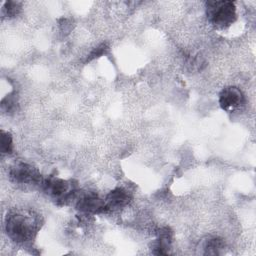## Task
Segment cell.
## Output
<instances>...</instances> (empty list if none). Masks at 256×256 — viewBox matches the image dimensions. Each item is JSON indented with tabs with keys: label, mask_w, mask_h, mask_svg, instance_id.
<instances>
[{
	"label": "cell",
	"mask_w": 256,
	"mask_h": 256,
	"mask_svg": "<svg viewBox=\"0 0 256 256\" xmlns=\"http://www.w3.org/2000/svg\"><path fill=\"white\" fill-rule=\"evenodd\" d=\"M6 232L15 242L24 243L33 238L38 230L36 216L27 211H13L6 217Z\"/></svg>",
	"instance_id": "6da1fadb"
},
{
	"label": "cell",
	"mask_w": 256,
	"mask_h": 256,
	"mask_svg": "<svg viewBox=\"0 0 256 256\" xmlns=\"http://www.w3.org/2000/svg\"><path fill=\"white\" fill-rule=\"evenodd\" d=\"M208 21L217 29H225L236 20V7L232 1H208L206 3Z\"/></svg>",
	"instance_id": "7a4b0ae2"
},
{
	"label": "cell",
	"mask_w": 256,
	"mask_h": 256,
	"mask_svg": "<svg viewBox=\"0 0 256 256\" xmlns=\"http://www.w3.org/2000/svg\"><path fill=\"white\" fill-rule=\"evenodd\" d=\"M244 101V94L235 86L225 87L219 94V105L226 112L237 111L243 106Z\"/></svg>",
	"instance_id": "3957f363"
},
{
	"label": "cell",
	"mask_w": 256,
	"mask_h": 256,
	"mask_svg": "<svg viewBox=\"0 0 256 256\" xmlns=\"http://www.w3.org/2000/svg\"><path fill=\"white\" fill-rule=\"evenodd\" d=\"M44 191L56 200H67L73 193L69 182L56 177H50L42 182Z\"/></svg>",
	"instance_id": "277c9868"
},
{
	"label": "cell",
	"mask_w": 256,
	"mask_h": 256,
	"mask_svg": "<svg viewBox=\"0 0 256 256\" xmlns=\"http://www.w3.org/2000/svg\"><path fill=\"white\" fill-rule=\"evenodd\" d=\"M76 207L85 213H101L108 209L105 200L93 193H86L80 196L76 202Z\"/></svg>",
	"instance_id": "5b68a950"
},
{
	"label": "cell",
	"mask_w": 256,
	"mask_h": 256,
	"mask_svg": "<svg viewBox=\"0 0 256 256\" xmlns=\"http://www.w3.org/2000/svg\"><path fill=\"white\" fill-rule=\"evenodd\" d=\"M10 177L17 183L31 184L37 182L40 176L32 166L25 163H19L11 167Z\"/></svg>",
	"instance_id": "8992f818"
},
{
	"label": "cell",
	"mask_w": 256,
	"mask_h": 256,
	"mask_svg": "<svg viewBox=\"0 0 256 256\" xmlns=\"http://www.w3.org/2000/svg\"><path fill=\"white\" fill-rule=\"evenodd\" d=\"M172 242V231L168 227H162L157 231V238L153 245V253L157 255L168 254Z\"/></svg>",
	"instance_id": "52a82bcc"
},
{
	"label": "cell",
	"mask_w": 256,
	"mask_h": 256,
	"mask_svg": "<svg viewBox=\"0 0 256 256\" xmlns=\"http://www.w3.org/2000/svg\"><path fill=\"white\" fill-rule=\"evenodd\" d=\"M130 201V194L123 188H115L108 193L105 202L109 208H121L126 206Z\"/></svg>",
	"instance_id": "ba28073f"
},
{
	"label": "cell",
	"mask_w": 256,
	"mask_h": 256,
	"mask_svg": "<svg viewBox=\"0 0 256 256\" xmlns=\"http://www.w3.org/2000/svg\"><path fill=\"white\" fill-rule=\"evenodd\" d=\"M224 242L219 237H210L202 244V254L204 255H218L224 249Z\"/></svg>",
	"instance_id": "9c48e42d"
},
{
	"label": "cell",
	"mask_w": 256,
	"mask_h": 256,
	"mask_svg": "<svg viewBox=\"0 0 256 256\" xmlns=\"http://www.w3.org/2000/svg\"><path fill=\"white\" fill-rule=\"evenodd\" d=\"M13 149V141L10 133L1 131V153L10 154Z\"/></svg>",
	"instance_id": "30bf717a"
},
{
	"label": "cell",
	"mask_w": 256,
	"mask_h": 256,
	"mask_svg": "<svg viewBox=\"0 0 256 256\" xmlns=\"http://www.w3.org/2000/svg\"><path fill=\"white\" fill-rule=\"evenodd\" d=\"M20 10V5L14 1H7L4 3L3 6V13L7 17H13L18 14Z\"/></svg>",
	"instance_id": "8fae6325"
},
{
	"label": "cell",
	"mask_w": 256,
	"mask_h": 256,
	"mask_svg": "<svg viewBox=\"0 0 256 256\" xmlns=\"http://www.w3.org/2000/svg\"><path fill=\"white\" fill-rule=\"evenodd\" d=\"M16 106H17V101L14 97V95H9L8 97L2 99V102H1V108L3 111L5 112H12L16 109Z\"/></svg>",
	"instance_id": "7c38bea8"
}]
</instances>
